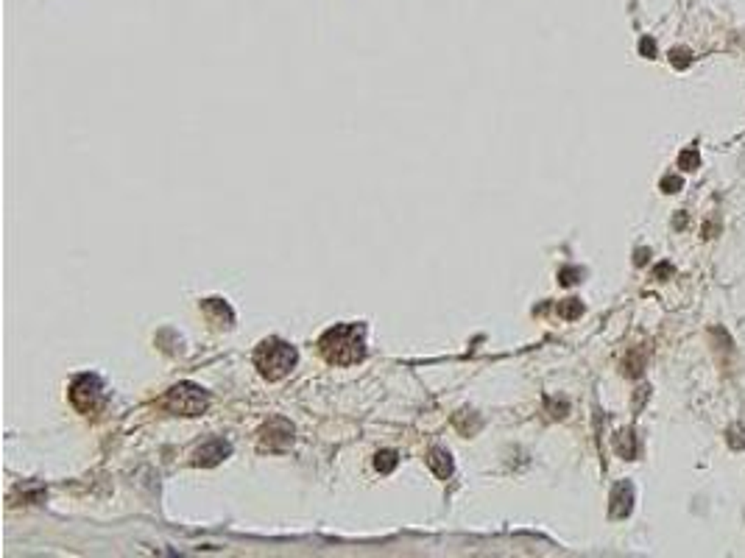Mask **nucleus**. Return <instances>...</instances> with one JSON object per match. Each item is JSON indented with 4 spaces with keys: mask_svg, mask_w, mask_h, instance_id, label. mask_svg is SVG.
Returning <instances> with one entry per match:
<instances>
[{
    "mask_svg": "<svg viewBox=\"0 0 745 558\" xmlns=\"http://www.w3.org/2000/svg\"><path fill=\"white\" fill-rule=\"evenodd\" d=\"M363 327L357 324H341L335 329H329L324 338H321V352L329 363H338V366H349V363H357L363 360L366 355V343H363Z\"/></svg>",
    "mask_w": 745,
    "mask_h": 558,
    "instance_id": "nucleus-1",
    "label": "nucleus"
},
{
    "mask_svg": "<svg viewBox=\"0 0 745 558\" xmlns=\"http://www.w3.org/2000/svg\"><path fill=\"white\" fill-rule=\"evenodd\" d=\"M255 363H257V369H260L263 377L279 380V377H285L287 371L294 369L296 349L287 347L285 340H265V343H260V349L255 355Z\"/></svg>",
    "mask_w": 745,
    "mask_h": 558,
    "instance_id": "nucleus-2",
    "label": "nucleus"
},
{
    "mask_svg": "<svg viewBox=\"0 0 745 558\" xmlns=\"http://www.w3.org/2000/svg\"><path fill=\"white\" fill-rule=\"evenodd\" d=\"M206 402H210L206 394L201 388H196V385H176V388H171L168 397H165V408L174 410V413H182V416L204 413Z\"/></svg>",
    "mask_w": 745,
    "mask_h": 558,
    "instance_id": "nucleus-3",
    "label": "nucleus"
},
{
    "mask_svg": "<svg viewBox=\"0 0 745 558\" xmlns=\"http://www.w3.org/2000/svg\"><path fill=\"white\" fill-rule=\"evenodd\" d=\"M98 397H101V382L95 377H81L70 391V399L78 410H93Z\"/></svg>",
    "mask_w": 745,
    "mask_h": 558,
    "instance_id": "nucleus-4",
    "label": "nucleus"
},
{
    "mask_svg": "<svg viewBox=\"0 0 745 558\" xmlns=\"http://www.w3.org/2000/svg\"><path fill=\"white\" fill-rule=\"evenodd\" d=\"M634 508V486L628 480L617 483L614 491H611V505H608V513L614 520H626Z\"/></svg>",
    "mask_w": 745,
    "mask_h": 558,
    "instance_id": "nucleus-5",
    "label": "nucleus"
},
{
    "mask_svg": "<svg viewBox=\"0 0 745 558\" xmlns=\"http://www.w3.org/2000/svg\"><path fill=\"white\" fill-rule=\"evenodd\" d=\"M226 452H229V444H224L221 439H215V441H210V444H204V447L196 452V458H198V463H204V466H213V463H218Z\"/></svg>",
    "mask_w": 745,
    "mask_h": 558,
    "instance_id": "nucleus-6",
    "label": "nucleus"
},
{
    "mask_svg": "<svg viewBox=\"0 0 745 558\" xmlns=\"http://www.w3.org/2000/svg\"><path fill=\"white\" fill-rule=\"evenodd\" d=\"M427 461H430V466L436 469V475H438V478H449V472H452L449 455H444L441 450H436V452H433V455H430Z\"/></svg>",
    "mask_w": 745,
    "mask_h": 558,
    "instance_id": "nucleus-7",
    "label": "nucleus"
},
{
    "mask_svg": "<svg viewBox=\"0 0 745 558\" xmlns=\"http://www.w3.org/2000/svg\"><path fill=\"white\" fill-rule=\"evenodd\" d=\"M617 452L623 455V458H628V461L637 455V447H634V433H631V430H626V433H619V436H617Z\"/></svg>",
    "mask_w": 745,
    "mask_h": 558,
    "instance_id": "nucleus-8",
    "label": "nucleus"
},
{
    "mask_svg": "<svg viewBox=\"0 0 745 558\" xmlns=\"http://www.w3.org/2000/svg\"><path fill=\"white\" fill-rule=\"evenodd\" d=\"M700 165V156H698V148H684L678 154V167L681 170H695Z\"/></svg>",
    "mask_w": 745,
    "mask_h": 558,
    "instance_id": "nucleus-9",
    "label": "nucleus"
},
{
    "mask_svg": "<svg viewBox=\"0 0 745 558\" xmlns=\"http://www.w3.org/2000/svg\"><path fill=\"white\" fill-rule=\"evenodd\" d=\"M558 313H561L564 318H578V316L584 313V305L578 302V299H567V302L558 307Z\"/></svg>",
    "mask_w": 745,
    "mask_h": 558,
    "instance_id": "nucleus-10",
    "label": "nucleus"
},
{
    "mask_svg": "<svg viewBox=\"0 0 745 558\" xmlns=\"http://www.w3.org/2000/svg\"><path fill=\"white\" fill-rule=\"evenodd\" d=\"M670 62L676 65V67H689V62H692V56H689V51L687 48H678V51H670Z\"/></svg>",
    "mask_w": 745,
    "mask_h": 558,
    "instance_id": "nucleus-11",
    "label": "nucleus"
},
{
    "mask_svg": "<svg viewBox=\"0 0 745 558\" xmlns=\"http://www.w3.org/2000/svg\"><path fill=\"white\" fill-rule=\"evenodd\" d=\"M729 444L734 450H745V430H740V427H731L729 430Z\"/></svg>",
    "mask_w": 745,
    "mask_h": 558,
    "instance_id": "nucleus-12",
    "label": "nucleus"
},
{
    "mask_svg": "<svg viewBox=\"0 0 745 558\" xmlns=\"http://www.w3.org/2000/svg\"><path fill=\"white\" fill-rule=\"evenodd\" d=\"M394 463H397V455H394V452H383V455H377V469L391 472V469H394Z\"/></svg>",
    "mask_w": 745,
    "mask_h": 558,
    "instance_id": "nucleus-13",
    "label": "nucleus"
},
{
    "mask_svg": "<svg viewBox=\"0 0 745 558\" xmlns=\"http://www.w3.org/2000/svg\"><path fill=\"white\" fill-rule=\"evenodd\" d=\"M681 187H684V182L678 176H667L665 182H661V190H665V193H678Z\"/></svg>",
    "mask_w": 745,
    "mask_h": 558,
    "instance_id": "nucleus-14",
    "label": "nucleus"
},
{
    "mask_svg": "<svg viewBox=\"0 0 745 558\" xmlns=\"http://www.w3.org/2000/svg\"><path fill=\"white\" fill-rule=\"evenodd\" d=\"M639 51H642V56H648V59H653V56H656V42H653L650 36H645V39L639 42Z\"/></svg>",
    "mask_w": 745,
    "mask_h": 558,
    "instance_id": "nucleus-15",
    "label": "nucleus"
},
{
    "mask_svg": "<svg viewBox=\"0 0 745 558\" xmlns=\"http://www.w3.org/2000/svg\"><path fill=\"white\" fill-rule=\"evenodd\" d=\"M581 271H575V268H569V271H561V282H567V285H572V282H578V279H572V277H578Z\"/></svg>",
    "mask_w": 745,
    "mask_h": 558,
    "instance_id": "nucleus-16",
    "label": "nucleus"
}]
</instances>
